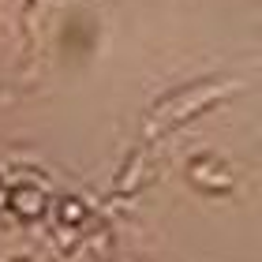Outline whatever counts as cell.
Listing matches in <instances>:
<instances>
[{
  "label": "cell",
  "instance_id": "6da1fadb",
  "mask_svg": "<svg viewBox=\"0 0 262 262\" xmlns=\"http://www.w3.org/2000/svg\"><path fill=\"white\" fill-rule=\"evenodd\" d=\"M191 176H195V180H199L202 187H229V176H225V172L217 169V165H210L206 158L191 165Z\"/></svg>",
  "mask_w": 262,
  "mask_h": 262
},
{
  "label": "cell",
  "instance_id": "7a4b0ae2",
  "mask_svg": "<svg viewBox=\"0 0 262 262\" xmlns=\"http://www.w3.org/2000/svg\"><path fill=\"white\" fill-rule=\"evenodd\" d=\"M11 202H15V210L23 213V217H38V213H41V206H45L41 191H30V187H19V191L11 195Z\"/></svg>",
  "mask_w": 262,
  "mask_h": 262
},
{
  "label": "cell",
  "instance_id": "3957f363",
  "mask_svg": "<svg viewBox=\"0 0 262 262\" xmlns=\"http://www.w3.org/2000/svg\"><path fill=\"white\" fill-rule=\"evenodd\" d=\"M64 217H68V221H79V217H82V206H79L75 199H68V202H64Z\"/></svg>",
  "mask_w": 262,
  "mask_h": 262
}]
</instances>
